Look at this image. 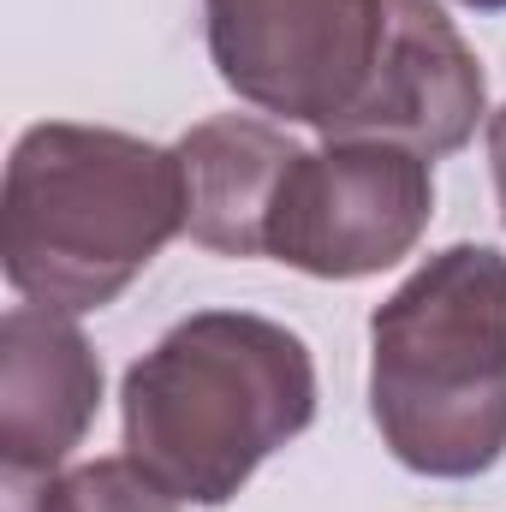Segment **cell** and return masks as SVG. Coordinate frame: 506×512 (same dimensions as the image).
I'll return each mask as SVG.
<instances>
[{
    "mask_svg": "<svg viewBox=\"0 0 506 512\" xmlns=\"http://www.w3.org/2000/svg\"><path fill=\"white\" fill-rule=\"evenodd\" d=\"M310 423V346L251 310H197L173 322L120 387L126 459L185 507H227L262 459Z\"/></svg>",
    "mask_w": 506,
    "mask_h": 512,
    "instance_id": "1",
    "label": "cell"
},
{
    "mask_svg": "<svg viewBox=\"0 0 506 512\" xmlns=\"http://www.w3.org/2000/svg\"><path fill=\"white\" fill-rule=\"evenodd\" d=\"M185 233L179 149L114 126L42 120L12 143L0 262L24 304L90 316Z\"/></svg>",
    "mask_w": 506,
    "mask_h": 512,
    "instance_id": "2",
    "label": "cell"
},
{
    "mask_svg": "<svg viewBox=\"0 0 506 512\" xmlns=\"http://www.w3.org/2000/svg\"><path fill=\"white\" fill-rule=\"evenodd\" d=\"M370 417L387 453L435 483L495 471L506 453V256L435 251L370 316Z\"/></svg>",
    "mask_w": 506,
    "mask_h": 512,
    "instance_id": "3",
    "label": "cell"
},
{
    "mask_svg": "<svg viewBox=\"0 0 506 512\" xmlns=\"http://www.w3.org/2000/svg\"><path fill=\"white\" fill-rule=\"evenodd\" d=\"M435 221V167L399 143L328 137L280 185L268 256L310 280H370L405 262Z\"/></svg>",
    "mask_w": 506,
    "mask_h": 512,
    "instance_id": "4",
    "label": "cell"
},
{
    "mask_svg": "<svg viewBox=\"0 0 506 512\" xmlns=\"http://www.w3.org/2000/svg\"><path fill=\"white\" fill-rule=\"evenodd\" d=\"M209 60L256 114L334 137L387 36V0H203Z\"/></svg>",
    "mask_w": 506,
    "mask_h": 512,
    "instance_id": "5",
    "label": "cell"
},
{
    "mask_svg": "<svg viewBox=\"0 0 506 512\" xmlns=\"http://www.w3.org/2000/svg\"><path fill=\"white\" fill-rule=\"evenodd\" d=\"M489 120V78L435 0H387L376 72L334 137L399 143L423 161L459 155Z\"/></svg>",
    "mask_w": 506,
    "mask_h": 512,
    "instance_id": "6",
    "label": "cell"
},
{
    "mask_svg": "<svg viewBox=\"0 0 506 512\" xmlns=\"http://www.w3.org/2000/svg\"><path fill=\"white\" fill-rule=\"evenodd\" d=\"M102 411V358L72 316L18 304L0 316V471L54 477Z\"/></svg>",
    "mask_w": 506,
    "mask_h": 512,
    "instance_id": "7",
    "label": "cell"
},
{
    "mask_svg": "<svg viewBox=\"0 0 506 512\" xmlns=\"http://www.w3.org/2000/svg\"><path fill=\"white\" fill-rule=\"evenodd\" d=\"M185 167V233L215 256L251 262L268 256V221L292 161L304 155L292 137L251 114H215L179 143Z\"/></svg>",
    "mask_w": 506,
    "mask_h": 512,
    "instance_id": "8",
    "label": "cell"
},
{
    "mask_svg": "<svg viewBox=\"0 0 506 512\" xmlns=\"http://www.w3.org/2000/svg\"><path fill=\"white\" fill-rule=\"evenodd\" d=\"M6 512H179L155 477H143L131 459H90L54 477H6Z\"/></svg>",
    "mask_w": 506,
    "mask_h": 512,
    "instance_id": "9",
    "label": "cell"
},
{
    "mask_svg": "<svg viewBox=\"0 0 506 512\" xmlns=\"http://www.w3.org/2000/svg\"><path fill=\"white\" fill-rule=\"evenodd\" d=\"M489 173H495V197H501V227H506V108L489 114Z\"/></svg>",
    "mask_w": 506,
    "mask_h": 512,
    "instance_id": "10",
    "label": "cell"
},
{
    "mask_svg": "<svg viewBox=\"0 0 506 512\" xmlns=\"http://www.w3.org/2000/svg\"><path fill=\"white\" fill-rule=\"evenodd\" d=\"M459 6H477V12H506V0H459Z\"/></svg>",
    "mask_w": 506,
    "mask_h": 512,
    "instance_id": "11",
    "label": "cell"
}]
</instances>
